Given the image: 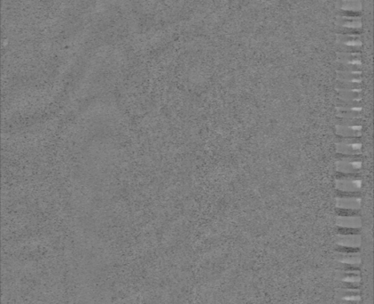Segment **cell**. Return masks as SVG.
I'll return each mask as SVG.
<instances>
[{"instance_id":"6da1fadb","label":"cell","mask_w":374,"mask_h":304,"mask_svg":"<svg viewBox=\"0 0 374 304\" xmlns=\"http://www.w3.org/2000/svg\"><path fill=\"white\" fill-rule=\"evenodd\" d=\"M363 144L357 138H342L336 144L337 153L345 156H356L360 154Z\"/></svg>"},{"instance_id":"7a4b0ae2","label":"cell","mask_w":374,"mask_h":304,"mask_svg":"<svg viewBox=\"0 0 374 304\" xmlns=\"http://www.w3.org/2000/svg\"><path fill=\"white\" fill-rule=\"evenodd\" d=\"M363 107L360 102L341 101L337 107V115L342 120H357L361 117Z\"/></svg>"},{"instance_id":"3957f363","label":"cell","mask_w":374,"mask_h":304,"mask_svg":"<svg viewBox=\"0 0 374 304\" xmlns=\"http://www.w3.org/2000/svg\"><path fill=\"white\" fill-rule=\"evenodd\" d=\"M339 52H358L362 46L360 36L351 33H338L336 35Z\"/></svg>"},{"instance_id":"277c9868","label":"cell","mask_w":374,"mask_h":304,"mask_svg":"<svg viewBox=\"0 0 374 304\" xmlns=\"http://www.w3.org/2000/svg\"><path fill=\"white\" fill-rule=\"evenodd\" d=\"M336 132L341 138H360L363 126L357 120H343L336 126Z\"/></svg>"},{"instance_id":"5b68a950","label":"cell","mask_w":374,"mask_h":304,"mask_svg":"<svg viewBox=\"0 0 374 304\" xmlns=\"http://www.w3.org/2000/svg\"><path fill=\"white\" fill-rule=\"evenodd\" d=\"M336 168L344 175H354L363 168V161L356 156H346L337 161Z\"/></svg>"},{"instance_id":"8992f818","label":"cell","mask_w":374,"mask_h":304,"mask_svg":"<svg viewBox=\"0 0 374 304\" xmlns=\"http://www.w3.org/2000/svg\"><path fill=\"white\" fill-rule=\"evenodd\" d=\"M336 188L339 191L346 193H355L360 191L363 182L359 178L353 175H345L336 180Z\"/></svg>"},{"instance_id":"52a82bcc","label":"cell","mask_w":374,"mask_h":304,"mask_svg":"<svg viewBox=\"0 0 374 304\" xmlns=\"http://www.w3.org/2000/svg\"><path fill=\"white\" fill-rule=\"evenodd\" d=\"M335 277L337 281L348 286H357L361 282L360 271L356 268L338 269Z\"/></svg>"},{"instance_id":"ba28073f","label":"cell","mask_w":374,"mask_h":304,"mask_svg":"<svg viewBox=\"0 0 374 304\" xmlns=\"http://www.w3.org/2000/svg\"><path fill=\"white\" fill-rule=\"evenodd\" d=\"M336 23L342 30H346V33H351L353 31H358L362 28V20L359 16L338 15Z\"/></svg>"},{"instance_id":"9c48e42d","label":"cell","mask_w":374,"mask_h":304,"mask_svg":"<svg viewBox=\"0 0 374 304\" xmlns=\"http://www.w3.org/2000/svg\"><path fill=\"white\" fill-rule=\"evenodd\" d=\"M334 260L346 267H357L361 263L360 255L357 253H337L334 255Z\"/></svg>"},{"instance_id":"30bf717a","label":"cell","mask_w":374,"mask_h":304,"mask_svg":"<svg viewBox=\"0 0 374 304\" xmlns=\"http://www.w3.org/2000/svg\"><path fill=\"white\" fill-rule=\"evenodd\" d=\"M338 209L346 211L359 210L362 205V198L359 196H339L336 200Z\"/></svg>"},{"instance_id":"8fae6325","label":"cell","mask_w":374,"mask_h":304,"mask_svg":"<svg viewBox=\"0 0 374 304\" xmlns=\"http://www.w3.org/2000/svg\"><path fill=\"white\" fill-rule=\"evenodd\" d=\"M362 240L358 234H338L337 236V244L340 247L346 248H358Z\"/></svg>"},{"instance_id":"7c38bea8","label":"cell","mask_w":374,"mask_h":304,"mask_svg":"<svg viewBox=\"0 0 374 304\" xmlns=\"http://www.w3.org/2000/svg\"><path fill=\"white\" fill-rule=\"evenodd\" d=\"M336 298L342 303H358L360 302V291L355 288H338Z\"/></svg>"},{"instance_id":"4fadbf2b","label":"cell","mask_w":374,"mask_h":304,"mask_svg":"<svg viewBox=\"0 0 374 304\" xmlns=\"http://www.w3.org/2000/svg\"><path fill=\"white\" fill-rule=\"evenodd\" d=\"M337 225L344 228H359L362 225V220L358 216H338Z\"/></svg>"},{"instance_id":"5bb4252c","label":"cell","mask_w":374,"mask_h":304,"mask_svg":"<svg viewBox=\"0 0 374 304\" xmlns=\"http://www.w3.org/2000/svg\"><path fill=\"white\" fill-rule=\"evenodd\" d=\"M337 62L349 64V65H361V54L358 52H337Z\"/></svg>"},{"instance_id":"9a60e30c","label":"cell","mask_w":374,"mask_h":304,"mask_svg":"<svg viewBox=\"0 0 374 304\" xmlns=\"http://www.w3.org/2000/svg\"><path fill=\"white\" fill-rule=\"evenodd\" d=\"M339 100L347 102H361L362 89H337Z\"/></svg>"},{"instance_id":"2e32d148","label":"cell","mask_w":374,"mask_h":304,"mask_svg":"<svg viewBox=\"0 0 374 304\" xmlns=\"http://www.w3.org/2000/svg\"><path fill=\"white\" fill-rule=\"evenodd\" d=\"M337 80L339 81H351V82H362V74L360 71L356 72H344L337 71Z\"/></svg>"},{"instance_id":"e0dca14e","label":"cell","mask_w":374,"mask_h":304,"mask_svg":"<svg viewBox=\"0 0 374 304\" xmlns=\"http://www.w3.org/2000/svg\"><path fill=\"white\" fill-rule=\"evenodd\" d=\"M362 6L361 0H338V7L346 12H360Z\"/></svg>"}]
</instances>
